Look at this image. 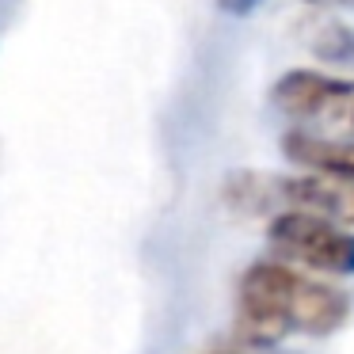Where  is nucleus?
<instances>
[{"instance_id":"4","label":"nucleus","mask_w":354,"mask_h":354,"mask_svg":"<svg viewBox=\"0 0 354 354\" xmlns=\"http://www.w3.org/2000/svg\"><path fill=\"white\" fill-rule=\"evenodd\" d=\"M274 202H286L290 209H301V214L354 225V179H335V176L278 179L274 176Z\"/></svg>"},{"instance_id":"1","label":"nucleus","mask_w":354,"mask_h":354,"mask_svg":"<svg viewBox=\"0 0 354 354\" xmlns=\"http://www.w3.org/2000/svg\"><path fill=\"white\" fill-rule=\"evenodd\" d=\"M351 313V301L335 286L313 282L282 263H255L240 282V320L252 339H270L286 331L328 335Z\"/></svg>"},{"instance_id":"2","label":"nucleus","mask_w":354,"mask_h":354,"mask_svg":"<svg viewBox=\"0 0 354 354\" xmlns=\"http://www.w3.org/2000/svg\"><path fill=\"white\" fill-rule=\"evenodd\" d=\"M274 252L305 263L324 274H354V232L339 229L335 221L301 209H282L267 225Z\"/></svg>"},{"instance_id":"3","label":"nucleus","mask_w":354,"mask_h":354,"mask_svg":"<svg viewBox=\"0 0 354 354\" xmlns=\"http://www.w3.org/2000/svg\"><path fill=\"white\" fill-rule=\"evenodd\" d=\"M278 111L293 118H313L339 130H354V80L324 77L313 69H293L270 92Z\"/></svg>"},{"instance_id":"5","label":"nucleus","mask_w":354,"mask_h":354,"mask_svg":"<svg viewBox=\"0 0 354 354\" xmlns=\"http://www.w3.org/2000/svg\"><path fill=\"white\" fill-rule=\"evenodd\" d=\"M282 153L293 164L313 168V176L354 179V138L335 141V138H320V133H308V130H290L282 138Z\"/></svg>"},{"instance_id":"6","label":"nucleus","mask_w":354,"mask_h":354,"mask_svg":"<svg viewBox=\"0 0 354 354\" xmlns=\"http://www.w3.org/2000/svg\"><path fill=\"white\" fill-rule=\"evenodd\" d=\"M217 4H221L229 16H248V12H255V4H259V0H217Z\"/></svg>"}]
</instances>
